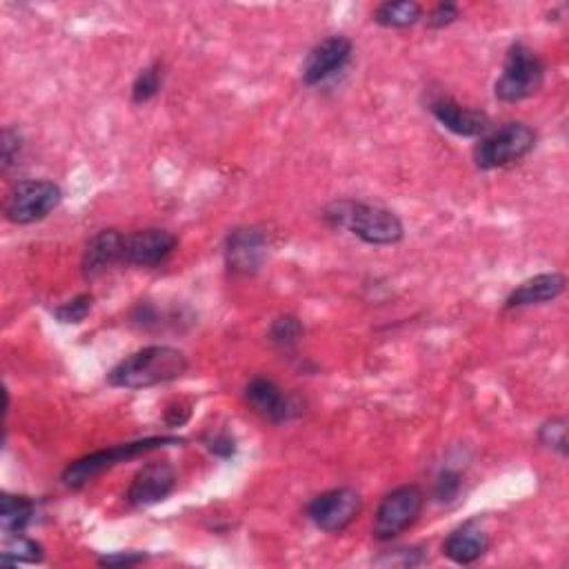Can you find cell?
<instances>
[{"label":"cell","instance_id":"cell-1","mask_svg":"<svg viewBox=\"0 0 569 569\" xmlns=\"http://www.w3.org/2000/svg\"><path fill=\"white\" fill-rule=\"evenodd\" d=\"M323 218L334 229H345L368 245H396L405 236L401 218L381 205L361 200H337L325 207Z\"/></svg>","mask_w":569,"mask_h":569},{"label":"cell","instance_id":"cell-2","mask_svg":"<svg viewBox=\"0 0 569 569\" xmlns=\"http://www.w3.org/2000/svg\"><path fill=\"white\" fill-rule=\"evenodd\" d=\"M187 368L189 363L180 350L167 345H152L123 359L107 374V383L121 390H145L180 379L187 372Z\"/></svg>","mask_w":569,"mask_h":569},{"label":"cell","instance_id":"cell-3","mask_svg":"<svg viewBox=\"0 0 569 569\" xmlns=\"http://www.w3.org/2000/svg\"><path fill=\"white\" fill-rule=\"evenodd\" d=\"M180 443H183V438H176V436H152V438L121 443V445L87 454V456L68 465V469L63 472V483L72 489H81L90 480H94L99 474H103V472H107V469H112V467H116L125 461L138 458L143 454H149L154 449H163V447H169V445H180Z\"/></svg>","mask_w":569,"mask_h":569},{"label":"cell","instance_id":"cell-4","mask_svg":"<svg viewBox=\"0 0 569 569\" xmlns=\"http://www.w3.org/2000/svg\"><path fill=\"white\" fill-rule=\"evenodd\" d=\"M545 83V63L540 56L523 43H514L507 50L503 74L496 81L494 94L503 103H520L540 92Z\"/></svg>","mask_w":569,"mask_h":569},{"label":"cell","instance_id":"cell-5","mask_svg":"<svg viewBox=\"0 0 569 569\" xmlns=\"http://www.w3.org/2000/svg\"><path fill=\"white\" fill-rule=\"evenodd\" d=\"M536 145V132L525 123H507L480 138L474 147V163L478 169H500L525 158Z\"/></svg>","mask_w":569,"mask_h":569},{"label":"cell","instance_id":"cell-6","mask_svg":"<svg viewBox=\"0 0 569 569\" xmlns=\"http://www.w3.org/2000/svg\"><path fill=\"white\" fill-rule=\"evenodd\" d=\"M63 200V189L52 180H21L6 200V218L14 225H34L48 218Z\"/></svg>","mask_w":569,"mask_h":569},{"label":"cell","instance_id":"cell-7","mask_svg":"<svg viewBox=\"0 0 569 569\" xmlns=\"http://www.w3.org/2000/svg\"><path fill=\"white\" fill-rule=\"evenodd\" d=\"M423 505H425V496L416 485H403L390 492L379 505V511L374 516V525H372L374 538L381 542H387L399 534H403L407 527H412L418 520Z\"/></svg>","mask_w":569,"mask_h":569},{"label":"cell","instance_id":"cell-8","mask_svg":"<svg viewBox=\"0 0 569 569\" xmlns=\"http://www.w3.org/2000/svg\"><path fill=\"white\" fill-rule=\"evenodd\" d=\"M361 507L363 503L356 489L339 487L312 498L308 505V516L319 529L328 534H341L356 520Z\"/></svg>","mask_w":569,"mask_h":569},{"label":"cell","instance_id":"cell-9","mask_svg":"<svg viewBox=\"0 0 569 569\" xmlns=\"http://www.w3.org/2000/svg\"><path fill=\"white\" fill-rule=\"evenodd\" d=\"M249 407L271 423H288L303 414V401L294 394H284L273 381L256 376L245 387Z\"/></svg>","mask_w":569,"mask_h":569},{"label":"cell","instance_id":"cell-10","mask_svg":"<svg viewBox=\"0 0 569 569\" xmlns=\"http://www.w3.org/2000/svg\"><path fill=\"white\" fill-rule=\"evenodd\" d=\"M269 238L258 227H238L225 240V262L231 273H256L267 258Z\"/></svg>","mask_w":569,"mask_h":569},{"label":"cell","instance_id":"cell-11","mask_svg":"<svg viewBox=\"0 0 569 569\" xmlns=\"http://www.w3.org/2000/svg\"><path fill=\"white\" fill-rule=\"evenodd\" d=\"M352 41L348 37H330L310 50L306 56L301 76L303 83L314 87L339 74L352 59Z\"/></svg>","mask_w":569,"mask_h":569},{"label":"cell","instance_id":"cell-12","mask_svg":"<svg viewBox=\"0 0 569 569\" xmlns=\"http://www.w3.org/2000/svg\"><path fill=\"white\" fill-rule=\"evenodd\" d=\"M178 247V238L158 227H147L138 229L130 236H125V247H123V262L130 265H141V267H156L165 262L174 249Z\"/></svg>","mask_w":569,"mask_h":569},{"label":"cell","instance_id":"cell-13","mask_svg":"<svg viewBox=\"0 0 569 569\" xmlns=\"http://www.w3.org/2000/svg\"><path fill=\"white\" fill-rule=\"evenodd\" d=\"M176 485V472L167 461H152L134 476L127 489V503L134 507H149L165 500Z\"/></svg>","mask_w":569,"mask_h":569},{"label":"cell","instance_id":"cell-14","mask_svg":"<svg viewBox=\"0 0 569 569\" xmlns=\"http://www.w3.org/2000/svg\"><path fill=\"white\" fill-rule=\"evenodd\" d=\"M430 112L445 130H449L456 136L474 138V136L487 134L492 127V121L485 112L465 107L449 96H438V99L430 101Z\"/></svg>","mask_w":569,"mask_h":569},{"label":"cell","instance_id":"cell-15","mask_svg":"<svg viewBox=\"0 0 569 569\" xmlns=\"http://www.w3.org/2000/svg\"><path fill=\"white\" fill-rule=\"evenodd\" d=\"M489 549V534L480 520H467L456 527L443 542V554L456 565H472Z\"/></svg>","mask_w":569,"mask_h":569},{"label":"cell","instance_id":"cell-16","mask_svg":"<svg viewBox=\"0 0 569 569\" xmlns=\"http://www.w3.org/2000/svg\"><path fill=\"white\" fill-rule=\"evenodd\" d=\"M565 288H567V278L562 273H558V271L538 273V276L525 280L523 284H518V288L507 297L505 310L551 303L565 292Z\"/></svg>","mask_w":569,"mask_h":569},{"label":"cell","instance_id":"cell-17","mask_svg":"<svg viewBox=\"0 0 569 569\" xmlns=\"http://www.w3.org/2000/svg\"><path fill=\"white\" fill-rule=\"evenodd\" d=\"M125 236L116 229L99 231L85 247L83 254V273L85 278H99L116 262H123Z\"/></svg>","mask_w":569,"mask_h":569},{"label":"cell","instance_id":"cell-18","mask_svg":"<svg viewBox=\"0 0 569 569\" xmlns=\"http://www.w3.org/2000/svg\"><path fill=\"white\" fill-rule=\"evenodd\" d=\"M37 505L28 496H12L6 494L0 500V527L10 534H23V529L34 520Z\"/></svg>","mask_w":569,"mask_h":569},{"label":"cell","instance_id":"cell-19","mask_svg":"<svg viewBox=\"0 0 569 569\" xmlns=\"http://www.w3.org/2000/svg\"><path fill=\"white\" fill-rule=\"evenodd\" d=\"M423 17V8L414 0H399V3H383L374 12V21L381 28L407 30L414 28Z\"/></svg>","mask_w":569,"mask_h":569},{"label":"cell","instance_id":"cell-20","mask_svg":"<svg viewBox=\"0 0 569 569\" xmlns=\"http://www.w3.org/2000/svg\"><path fill=\"white\" fill-rule=\"evenodd\" d=\"M6 565H19V562H41L43 560V547L32 540L25 538L23 534H10V538L6 540L3 554H0Z\"/></svg>","mask_w":569,"mask_h":569},{"label":"cell","instance_id":"cell-21","mask_svg":"<svg viewBox=\"0 0 569 569\" xmlns=\"http://www.w3.org/2000/svg\"><path fill=\"white\" fill-rule=\"evenodd\" d=\"M303 334H306V328L297 317H280L269 328L271 343L282 350L294 348L303 339Z\"/></svg>","mask_w":569,"mask_h":569},{"label":"cell","instance_id":"cell-22","mask_svg":"<svg viewBox=\"0 0 569 569\" xmlns=\"http://www.w3.org/2000/svg\"><path fill=\"white\" fill-rule=\"evenodd\" d=\"M161 85H163V68L158 63L145 68L132 85V101L136 105L152 101L161 92Z\"/></svg>","mask_w":569,"mask_h":569},{"label":"cell","instance_id":"cell-23","mask_svg":"<svg viewBox=\"0 0 569 569\" xmlns=\"http://www.w3.org/2000/svg\"><path fill=\"white\" fill-rule=\"evenodd\" d=\"M540 445L558 452L560 456H567L569 452V438H567V421L565 418H551L540 425L538 430Z\"/></svg>","mask_w":569,"mask_h":569},{"label":"cell","instance_id":"cell-24","mask_svg":"<svg viewBox=\"0 0 569 569\" xmlns=\"http://www.w3.org/2000/svg\"><path fill=\"white\" fill-rule=\"evenodd\" d=\"M92 303H94V297L92 294H79L76 299L63 303L61 308H56L54 317L59 323H65V325H76V323H83L87 319V314L92 312Z\"/></svg>","mask_w":569,"mask_h":569},{"label":"cell","instance_id":"cell-25","mask_svg":"<svg viewBox=\"0 0 569 569\" xmlns=\"http://www.w3.org/2000/svg\"><path fill=\"white\" fill-rule=\"evenodd\" d=\"M21 149H23V138L17 130L8 127L3 132V154H0V167H3V172H8L12 165L19 163V156H21Z\"/></svg>","mask_w":569,"mask_h":569},{"label":"cell","instance_id":"cell-26","mask_svg":"<svg viewBox=\"0 0 569 569\" xmlns=\"http://www.w3.org/2000/svg\"><path fill=\"white\" fill-rule=\"evenodd\" d=\"M461 485H463V478L458 472H452V469H445L438 480H436V487H434V496L441 500V503H452L458 492H461Z\"/></svg>","mask_w":569,"mask_h":569},{"label":"cell","instance_id":"cell-27","mask_svg":"<svg viewBox=\"0 0 569 569\" xmlns=\"http://www.w3.org/2000/svg\"><path fill=\"white\" fill-rule=\"evenodd\" d=\"M458 17H461V12H458V8H456L454 3H438V6L430 12V17H427V25H430L432 30H445V28H449L452 23H456Z\"/></svg>","mask_w":569,"mask_h":569},{"label":"cell","instance_id":"cell-28","mask_svg":"<svg viewBox=\"0 0 569 569\" xmlns=\"http://www.w3.org/2000/svg\"><path fill=\"white\" fill-rule=\"evenodd\" d=\"M207 447H209V452L211 454H216V456H220V458H229V456H234V452H236V443H234V438L229 436V434H211L207 441Z\"/></svg>","mask_w":569,"mask_h":569},{"label":"cell","instance_id":"cell-29","mask_svg":"<svg viewBox=\"0 0 569 569\" xmlns=\"http://www.w3.org/2000/svg\"><path fill=\"white\" fill-rule=\"evenodd\" d=\"M145 558H147V556H145V554H138V551H125V554L103 556V558H99V565H105V567H132V565L143 562Z\"/></svg>","mask_w":569,"mask_h":569}]
</instances>
